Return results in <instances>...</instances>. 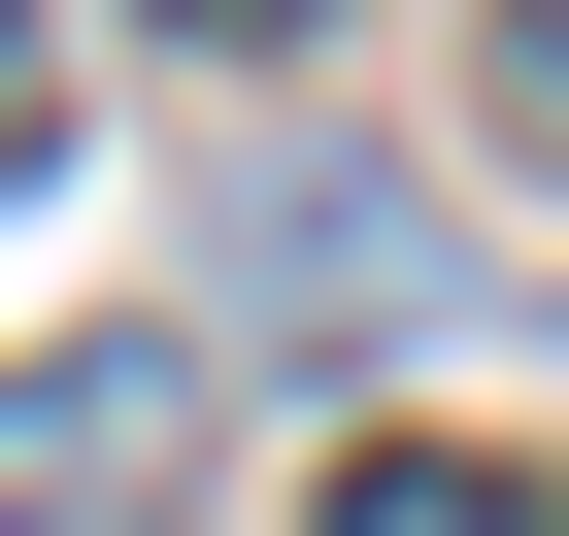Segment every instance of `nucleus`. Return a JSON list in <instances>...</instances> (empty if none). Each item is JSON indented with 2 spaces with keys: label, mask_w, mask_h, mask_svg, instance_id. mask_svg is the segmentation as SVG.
<instances>
[{
  "label": "nucleus",
  "mask_w": 569,
  "mask_h": 536,
  "mask_svg": "<svg viewBox=\"0 0 569 536\" xmlns=\"http://www.w3.org/2000/svg\"><path fill=\"white\" fill-rule=\"evenodd\" d=\"M201 436H234L201 336H68V369H0V536H201Z\"/></svg>",
  "instance_id": "f257e3e1"
},
{
  "label": "nucleus",
  "mask_w": 569,
  "mask_h": 536,
  "mask_svg": "<svg viewBox=\"0 0 569 536\" xmlns=\"http://www.w3.org/2000/svg\"><path fill=\"white\" fill-rule=\"evenodd\" d=\"M234 302H268V336H402L436 268H402V201H369V168H268V201H234Z\"/></svg>",
  "instance_id": "f03ea898"
},
{
  "label": "nucleus",
  "mask_w": 569,
  "mask_h": 536,
  "mask_svg": "<svg viewBox=\"0 0 569 536\" xmlns=\"http://www.w3.org/2000/svg\"><path fill=\"white\" fill-rule=\"evenodd\" d=\"M302 536H569V469H502V436H369Z\"/></svg>",
  "instance_id": "7ed1b4c3"
},
{
  "label": "nucleus",
  "mask_w": 569,
  "mask_h": 536,
  "mask_svg": "<svg viewBox=\"0 0 569 536\" xmlns=\"http://www.w3.org/2000/svg\"><path fill=\"white\" fill-rule=\"evenodd\" d=\"M469 135H502V168H569V0H469Z\"/></svg>",
  "instance_id": "20e7f679"
},
{
  "label": "nucleus",
  "mask_w": 569,
  "mask_h": 536,
  "mask_svg": "<svg viewBox=\"0 0 569 536\" xmlns=\"http://www.w3.org/2000/svg\"><path fill=\"white\" fill-rule=\"evenodd\" d=\"M34 168H68V34L0 0V201H34Z\"/></svg>",
  "instance_id": "39448f33"
},
{
  "label": "nucleus",
  "mask_w": 569,
  "mask_h": 536,
  "mask_svg": "<svg viewBox=\"0 0 569 536\" xmlns=\"http://www.w3.org/2000/svg\"><path fill=\"white\" fill-rule=\"evenodd\" d=\"M168 34H302V0H168Z\"/></svg>",
  "instance_id": "423d86ee"
}]
</instances>
